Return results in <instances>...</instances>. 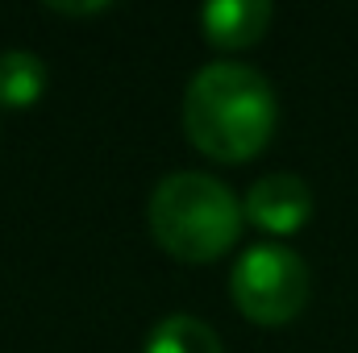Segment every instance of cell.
I'll return each instance as SVG.
<instances>
[{"mask_svg": "<svg viewBox=\"0 0 358 353\" xmlns=\"http://www.w3.org/2000/svg\"><path fill=\"white\" fill-rule=\"evenodd\" d=\"M146 353H225L221 337L196 316H167L155 324Z\"/></svg>", "mask_w": 358, "mask_h": 353, "instance_id": "52a82bcc", "label": "cell"}, {"mask_svg": "<svg viewBox=\"0 0 358 353\" xmlns=\"http://www.w3.org/2000/svg\"><path fill=\"white\" fill-rule=\"evenodd\" d=\"M46 91V63L29 50H4L0 54V104L4 108H29Z\"/></svg>", "mask_w": 358, "mask_h": 353, "instance_id": "8992f818", "label": "cell"}, {"mask_svg": "<svg viewBox=\"0 0 358 353\" xmlns=\"http://www.w3.org/2000/svg\"><path fill=\"white\" fill-rule=\"evenodd\" d=\"M308 266L287 246H250L234 274H229V295L238 312L255 324H287L304 312L308 303Z\"/></svg>", "mask_w": 358, "mask_h": 353, "instance_id": "3957f363", "label": "cell"}, {"mask_svg": "<svg viewBox=\"0 0 358 353\" xmlns=\"http://www.w3.org/2000/svg\"><path fill=\"white\" fill-rule=\"evenodd\" d=\"M204 38L213 46H255L271 25V4L267 0H213L200 13Z\"/></svg>", "mask_w": 358, "mask_h": 353, "instance_id": "5b68a950", "label": "cell"}, {"mask_svg": "<svg viewBox=\"0 0 358 353\" xmlns=\"http://www.w3.org/2000/svg\"><path fill=\"white\" fill-rule=\"evenodd\" d=\"M50 8H55V13H80V17H84V13H100L104 4H100V0H88V4H67V0H50Z\"/></svg>", "mask_w": 358, "mask_h": 353, "instance_id": "ba28073f", "label": "cell"}, {"mask_svg": "<svg viewBox=\"0 0 358 353\" xmlns=\"http://www.w3.org/2000/svg\"><path fill=\"white\" fill-rule=\"evenodd\" d=\"M238 195L213 175L176 171L150 195V233L179 262H213L242 233Z\"/></svg>", "mask_w": 358, "mask_h": 353, "instance_id": "7a4b0ae2", "label": "cell"}, {"mask_svg": "<svg viewBox=\"0 0 358 353\" xmlns=\"http://www.w3.org/2000/svg\"><path fill=\"white\" fill-rule=\"evenodd\" d=\"M275 88L246 63H208L183 91L187 142L221 163L255 158L275 133Z\"/></svg>", "mask_w": 358, "mask_h": 353, "instance_id": "6da1fadb", "label": "cell"}, {"mask_svg": "<svg viewBox=\"0 0 358 353\" xmlns=\"http://www.w3.org/2000/svg\"><path fill=\"white\" fill-rule=\"evenodd\" d=\"M242 212L267 233H296L313 216V187L300 175H287V171L263 175L250 183Z\"/></svg>", "mask_w": 358, "mask_h": 353, "instance_id": "277c9868", "label": "cell"}]
</instances>
